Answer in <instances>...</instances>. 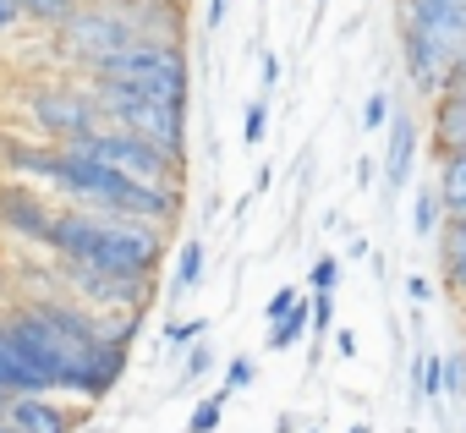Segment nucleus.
I'll return each mask as SVG.
<instances>
[{
    "instance_id": "nucleus-1",
    "label": "nucleus",
    "mask_w": 466,
    "mask_h": 433,
    "mask_svg": "<svg viewBox=\"0 0 466 433\" xmlns=\"http://www.w3.org/2000/svg\"><path fill=\"white\" fill-rule=\"evenodd\" d=\"M12 170H28L34 181L66 192L77 208H105V214H121V220H143L154 231H170L176 214H181V192L176 186H148V181H132L77 148H12Z\"/></svg>"
},
{
    "instance_id": "nucleus-2",
    "label": "nucleus",
    "mask_w": 466,
    "mask_h": 433,
    "mask_svg": "<svg viewBox=\"0 0 466 433\" xmlns=\"http://www.w3.org/2000/svg\"><path fill=\"white\" fill-rule=\"evenodd\" d=\"M61 264H83L116 280H143L154 286L159 264H165V231L143 226V220H121L105 208H56V226L45 242Z\"/></svg>"
},
{
    "instance_id": "nucleus-3",
    "label": "nucleus",
    "mask_w": 466,
    "mask_h": 433,
    "mask_svg": "<svg viewBox=\"0 0 466 433\" xmlns=\"http://www.w3.org/2000/svg\"><path fill=\"white\" fill-rule=\"evenodd\" d=\"M466 61V0H400V66L433 105Z\"/></svg>"
},
{
    "instance_id": "nucleus-4",
    "label": "nucleus",
    "mask_w": 466,
    "mask_h": 433,
    "mask_svg": "<svg viewBox=\"0 0 466 433\" xmlns=\"http://www.w3.org/2000/svg\"><path fill=\"white\" fill-rule=\"evenodd\" d=\"M94 83H110V88H121L132 99H176V105H187V94H192L187 50L176 39H159V34H143L121 55L99 61L94 66Z\"/></svg>"
},
{
    "instance_id": "nucleus-5",
    "label": "nucleus",
    "mask_w": 466,
    "mask_h": 433,
    "mask_svg": "<svg viewBox=\"0 0 466 433\" xmlns=\"http://www.w3.org/2000/svg\"><path fill=\"white\" fill-rule=\"evenodd\" d=\"M88 88H94V99H99L110 126H121V132L187 159V105H176V99H132V94H121L110 83H88Z\"/></svg>"
},
{
    "instance_id": "nucleus-6",
    "label": "nucleus",
    "mask_w": 466,
    "mask_h": 433,
    "mask_svg": "<svg viewBox=\"0 0 466 433\" xmlns=\"http://www.w3.org/2000/svg\"><path fill=\"white\" fill-rule=\"evenodd\" d=\"M72 148H77V154H88V159H99V165H110V170H121V176H132V181L176 186V192H181V170H187V159H176V154H165V148H154V143H143V137L121 132V126H110V121H105L99 132L77 137Z\"/></svg>"
},
{
    "instance_id": "nucleus-7",
    "label": "nucleus",
    "mask_w": 466,
    "mask_h": 433,
    "mask_svg": "<svg viewBox=\"0 0 466 433\" xmlns=\"http://www.w3.org/2000/svg\"><path fill=\"white\" fill-rule=\"evenodd\" d=\"M28 116H34V126H39L56 148H72L77 137H88V132L105 126V110H99L94 88H72V83H45V88L28 99Z\"/></svg>"
},
{
    "instance_id": "nucleus-8",
    "label": "nucleus",
    "mask_w": 466,
    "mask_h": 433,
    "mask_svg": "<svg viewBox=\"0 0 466 433\" xmlns=\"http://www.w3.org/2000/svg\"><path fill=\"white\" fill-rule=\"evenodd\" d=\"M137 39H143V23H137L132 12H116V6H105V12H77V17L61 28L66 55H72V61H88V72H94L99 61L121 55V50L137 45Z\"/></svg>"
},
{
    "instance_id": "nucleus-9",
    "label": "nucleus",
    "mask_w": 466,
    "mask_h": 433,
    "mask_svg": "<svg viewBox=\"0 0 466 433\" xmlns=\"http://www.w3.org/2000/svg\"><path fill=\"white\" fill-rule=\"evenodd\" d=\"M132 335H137V329H121V335H110L105 346L83 351L77 368H72V378H66V389H72L77 400H105V395L121 384V373H127V346H132Z\"/></svg>"
},
{
    "instance_id": "nucleus-10",
    "label": "nucleus",
    "mask_w": 466,
    "mask_h": 433,
    "mask_svg": "<svg viewBox=\"0 0 466 433\" xmlns=\"http://www.w3.org/2000/svg\"><path fill=\"white\" fill-rule=\"evenodd\" d=\"M0 226H12L17 237L28 242H50V226H56V203H45L39 192L28 186H0Z\"/></svg>"
},
{
    "instance_id": "nucleus-11",
    "label": "nucleus",
    "mask_w": 466,
    "mask_h": 433,
    "mask_svg": "<svg viewBox=\"0 0 466 433\" xmlns=\"http://www.w3.org/2000/svg\"><path fill=\"white\" fill-rule=\"evenodd\" d=\"M6 422L17 428V433H77V411H66V406H56L50 395H12V406H6Z\"/></svg>"
},
{
    "instance_id": "nucleus-12",
    "label": "nucleus",
    "mask_w": 466,
    "mask_h": 433,
    "mask_svg": "<svg viewBox=\"0 0 466 433\" xmlns=\"http://www.w3.org/2000/svg\"><path fill=\"white\" fill-rule=\"evenodd\" d=\"M428 143L439 159H455L466 154V88H450L433 99V116H428Z\"/></svg>"
},
{
    "instance_id": "nucleus-13",
    "label": "nucleus",
    "mask_w": 466,
    "mask_h": 433,
    "mask_svg": "<svg viewBox=\"0 0 466 433\" xmlns=\"http://www.w3.org/2000/svg\"><path fill=\"white\" fill-rule=\"evenodd\" d=\"M417 143H422L417 121H411L406 110H395L390 143H384V186H390V192H400V186L411 181V170H417Z\"/></svg>"
},
{
    "instance_id": "nucleus-14",
    "label": "nucleus",
    "mask_w": 466,
    "mask_h": 433,
    "mask_svg": "<svg viewBox=\"0 0 466 433\" xmlns=\"http://www.w3.org/2000/svg\"><path fill=\"white\" fill-rule=\"evenodd\" d=\"M433 247H439V280L455 297V307L466 313V220H444Z\"/></svg>"
},
{
    "instance_id": "nucleus-15",
    "label": "nucleus",
    "mask_w": 466,
    "mask_h": 433,
    "mask_svg": "<svg viewBox=\"0 0 466 433\" xmlns=\"http://www.w3.org/2000/svg\"><path fill=\"white\" fill-rule=\"evenodd\" d=\"M433 186H439V203H444V220H466V154L439 159Z\"/></svg>"
},
{
    "instance_id": "nucleus-16",
    "label": "nucleus",
    "mask_w": 466,
    "mask_h": 433,
    "mask_svg": "<svg viewBox=\"0 0 466 433\" xmlns=\"http://www.w3.org/2000/svg\"><path fill=\"white\" fill-rule=\"evenodd\" d=\"M411 400H417V406H444L439 351H417V357H411Z\"/></svg>"
},
{
    "instance_id": "nucleus-17",
    "label": "nucleus",
    "mask_w": 466,
    "mask_h": 433,
    "mask_svg": "<svg viewBox=\"0 0 466 433\" xmlns=\"http://www.w3.org/2000/svg\"><path fill=\"white\" fill-rule=\"evenodd\" d=\"M203 237H187L181 242V253H176V275H170V297H187V291H198V280H203Z\"/></svg>"
},
{
    "instance_id": "nucleus-18",
    "label": "nucleus",
    "mask_w": 466,
    "mask_h": 433,
    "mask_svg": "<svg viewBox=\"0 0 466 433\" xmlns=\"http://www.w3.org/2000/svg\"><path fill=\"white\" fill-rule=\"evenodd\" d=\"M411 231L422 237V242H439V231H444V203H439V186L428 181V186H417V208H411Z\"/></svg>"
},
{
    "instance_id": "nucleus-19",
    "label": "nucleus",
    "mask_w": 466,
    "mask_h": 433,
    "mask_svg": "<svg viewBox=\"0 0 466 433\" xmlns=\"http://www.w3.org/2000/svg\"><path fill=\"white\" fill-rule=\"evenodd\" d=\"M0 389H6V395H45V389L34 384V373L17 362V351H12V340H6V324H0Z\"/></svg>"
},
{
    "instance_id": "nucleus-20",
    "label": "nucleus",
    "mask_w": 466,
    "mask_h": 433,
    "mask_svg": "<svg viewBox=\"0 0 466 433\" xmlns=\"http://www.w3.org/2000/svg\"><path fill=\"white\" fill-rule=\"evenodd\" d=\"M308 329H313V297H308V302H302V307H297L291 318L269 324V351H291V346H297V340H302Z\"/></svg>"
},
{
    "instance_id": "nucleus-21",
    "label": "nucleus",
    "mask_w": 466,
    "mask_h": 433,
    "mask_svg": "<svg viewBox=\"0 0 466 433\" xmlns=\"http://www.w3.org/2000/svg\"><path fill=\"white\" fill-rule=\"evenodd\" d=\"M23 6V17H34V23H56V28H66L72 17H77V0H17Z\"/></svg>"
},
{
    "instance_id": "nucleus-22",
    "label": "nucleus",
    "mask_w": 466,
    "mask_h": 433,
    "mask_svg": "<svg viewBox=\"0 0 466 433\" xmlns=\"http://www.w3.org/2000/svg\"><path fill=\"white\" fill-rule=\"evenodd\" d=\"M253 378H258V362H253V357H230V362H225V378H219V389H214V395H219V400H230V395H242Z\"/></svg>"
},
{
    "instance_id": "nucleus-23",
    "label": "nucleus",
    "mask_w": 466,
    "mask_h": 433,
    "mask_svg": "<svg viewBox=\"0 0 466 433\" xmlns=\"http://www.w3.org/2000/svg\"><path fill=\"white\" fill-rule=\"evenodd\" d=\"M390 121H395V99L384 88H373L362 99V132H390Z\"/></svg>"
},
{
    "instance_id": "nucleus-24",
    "label": "nucleus",
    "mask_w": 466,
    "mask_h": 433,
    "mask_svg": "<svg viewBox=\"0 0 466 433\" xmlns=\"http://www.w3.org/2000/svg\"><path fill=\"white\" fill-rule=\"evenodd\" d=\"M198 340H208V318H176V324H165V346L170 351H192Z\"/></svg>"
},
{
    "instance_id": "nucleus-25",
    "label": "nucleus",
    "mask_w": 466,
    "mask_h": 433,
    "mask_svg": "<svg viewBox=\"0 0 466 433\" xmlns=\"http://www.w3.org/2000/svg\"><path fill=\"white\" fill-rule=\"evenodd\" d=\"M439 384H444V400L466 395V351H444L439 357Z\"/></svg>"
},
{
    "instance_id": "nucleus-26",
    "label": "nucleus",
    "mask_w": 466,
    "mask_h": 433,
    "mask_svg": "<svg viewBox=\"0 0 466 433\" xmlns=\"http://www.w3.org/2000/svg\"><path fill=\"white\" fill-rule=\"evenodd\" d=\"M264 132H269V99H248V110H242V143L258 148Z\"/></svg>"
},
{
    "instance_id": "nucleus-27",
    "label": "nucleus",
    "mask_w": 466,
    "mask_h": 433,
    "mask_svg": "<svg viewBox=\"0 0 466 433\" xmlns=\"http://www.w3.org/2000/svg\"><path fill=\"white\" fill-rule=\"evenodd\" d=\"M219 417H225V400H219V395H208V400H198V406H192L187 433H214V428H219Z\"/></svg>"
},
{
    "instance_id": "nucleus-28",
    "label": "nucleus",
    "mask_w": 466,
    "mask_h": 433,
    "mask_svg": "<svg viewBox=\"0 0 466 433\" xmlns=\"http://www.w3.org/2000/svg\"><path fill=\"white\" fill-rule=\"evenodd\" d=\"M302 302H308V297H302L297 286H286V291H275V297H269V307H264V324H280V318H291V313H297Z\"/></svg>"
},
{
    "instance_id": "nucleus-29",
    "label": "nucleus",
    "mask_w": 466,
    "mask_h": 433,
    "mask_svg": "<svg viewBox=\"0 0 466 433\" xmlns=\"http://www.w3.org/2000/svg\"><path fill=\"white\" fill-rule=\"evenodd\" d=\"M208 368H214V346H208V340H198V346L187 351V362H181V384H198Z\"/></svg>"
},
{
    "instance_id": "nucleus-30",
    "label": "nucleus",
    "mask_w": 466,
    "mask_h": 433,
    "mask_svg": "<svg viewBox=\"0 0 466 433\" xmlns=\"http://www.w3.org/2000/svg\"><path fill=\"white\" fill-rule=\"evenodd\" d=\"M335 286H340V258H313L308 291H335Z\"/></svg>"
},
{
    "instance_id": "nucleus-31",
    "label": "nucleus",
    "mask_w": 466,
    "mask_h": 433,
    "mask_svg": "<svg viewBox=\"0 0 466 433\" xmlns=\"http://www.w3.org/2000/svg\"><path fill=\"white\" fill-rule=\"evenodd\" d=\"M335 324V291H313V340H324Z\"/></svg>"
},
{
    "instance_id": "nucleus-32",
    "label": "nucleus",
    "mask_w": 466,
    "mask_h": 433,
    "mask_svg": "<svg viewBox=\"0 0 466 433\" xmlns=\"http://www.w3.org/2000/svg\"><path fill=\"white\" fill-rule=\"evenodd\" d=\"M258 72H264V94H275V83H280V55H275V50H264Z\"/></svg>"
},
{
    "instance_id": "nucleus-33",
    "label": "nucleus",
    "mask_w": 466,
    "mask_h": 433,
    "mask_svg": "<svg viewBox=\"0 0 466 433\" xmlns=\"http://www.w3.org/2000/svg\"><path fill=\"white\" fill-rule=\"evenodd\" d=\"M406 297L411 302H433V280L428 275H406Z\"/></svg>"
},
{
    "instance_id": "nucleus-34",
    "label": "nucleus",
    "mask_w": 466,
    "mask_h": 433,
    "mask_svg": "<svg viewBox=\"0 0 466 433\" xmlns=\"http://www.w3.org/2000/svg\"><path fill=\"white\" fill-rule=\"evenodd\" d=\"M17 23H23V6H17V0H0V34L17 28Z\"/></svg>"
},
{
    "instance_id": "nucleus-35",
    "label": "nucleus",
    "mask_w": 466,
    "mask_h": 433,
    "mask_svg": "<svg viewBox=\"0 0 466 433\" xmlns=\"http://www.w3.org/2000/svg\"><path fill=\"white\" fill-rule=\"evenodd\" d=\"M335 351H340V357H357V335H351V329H335Z\"/></svg>"
},
{
    "instance_id": "nucleus-36",
    "label": "nucleus",
    "mask_w": 466,
    "mask_h": 433,
    "mask_svg": "<svg viewBox=\"0 0 466 433\" xmlns=\"http://www.w3.org/2000/svg\"><path fill=\"white\" fill-rule=\"evenodd\" d=\"M225 12H230V0H208V28H219V23H225Z\"/></svg>"
},
{
    "instance_id": "nucleus-37",
    "label": "nucleus",
    "mask_w": 466,
    "mask_h": 433,
    "mask_svg": "<svg viewBox=\"0 0 466 433\" xmlns=\"http://www.w3.org/2000/svg\"><path fill=\"white\" fill-rule=\"evenodd\" d=\"M373 170H379L373 159H357V186H373Z\"/></svg>"
},
{
    "instance_id": "nucleus-38",
    "label": "nucleus",
    "mask_w": 466,
    "mask_h": 433,
    "mask_svg": "<svg viewBox=\"0 0 466 433\" xmlns=\"http://www.w3.org/2000/svg\"><path fill=\"white\" fill-rule=\"evenodd\" d=\"M455 88H466V61H461V72H455Z\"/></svg>"
},
{
    "instance_id": "nucleus-39",
    "label": "nucleus",
    "mask_w": 466,
    "mask_h": 433,
    "mask_svg": "<svg viewBox=\"0 0 466 433\" xmlns=\"http://www.w3.org/2000/svg\"><path fill=\"white\" fill-rule=\"evenodd\" d=\"M6 406H12V395H6V389H0V417H6Z\"/></svg>"
},
{
    "instance_id": "nucleus-40",
    "label": "nucleus",
    "mask_w": 466,
    "mask_h": 433,
    "mask_svg": "<svg viewBox=\"0 0 466 433\" xmlns=\"http://www.w3.org/2000/svg\"><path fill=\"white\" fill-rule=\"evenodd\" d=\"M346 433H373V428H368V422H357V428H346Z\"/></svg>"
},
{
    "instance_id": "nucleus-41",
    "label": "nucleus",
    "mask_w": 466,
    "mask_h": 433,
    "mask_svg": "<svg viewBox=\"0 0 466 433\" xmlns=\"http://www.w3.org/2000/svg\"><path fill=\"white\" fill-rule=\"evenodd\" d=\"M308 433H319V428H308Z\"/></svg>"
}]
</instances>
